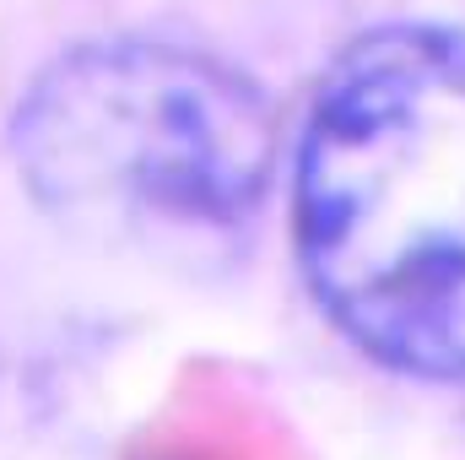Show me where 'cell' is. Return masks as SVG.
<instances>
[{"mask_svg": "<svg viewBox=\"0 0 465 460\" xmlns=\"http://www.w3.org/2000/svg\"><path fill=\"white\" fill-rule=\"evenodd\" d=\"M320 315L422 385L465 379V27L384 22L325 65L282 152Z\"/></svg>", "mask_w": 465, "mask_h": 460, "instance_id": "obj_1", "label": "cell"}, {"mask_svg": "<svg viewBox=\"0 0 465 460\" xmlns=\"http://www.w3.org/2000/svg\"><path fill=\"white\" fill-rule=\"evenodd\" d=\"M282 152L276 104L243 65L157 33L65 44L11 109L22 185L65 217L124 228H238L265 206Z\"/></svg>", "mask_w": 465, "mask_h": 460, "instance_id": "obj_2", "label": "cell"}]
</instances>
